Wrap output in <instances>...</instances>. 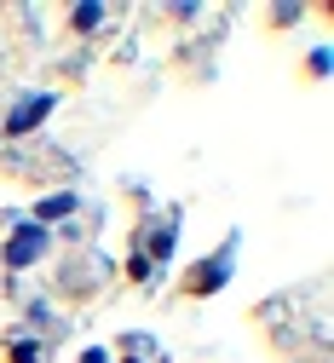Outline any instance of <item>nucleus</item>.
Segmentation results:
<instances>
[{
	"label": "nucleus",
	"instance_id": "1",
	"mask_svg": "<svg viewBox=\"0 0 334 363\" xmlns=\"http://www.w3.org/2000/svg\"><path fill=\"white\" fill-rule=\"evenodd\" d=\"M236 248H243V237L230 231L208 259H196V271H184V294H190V300H196V294H219V289L236 277Z\"/></svg>",
	"mask_w": 334,
	"mask_h": 363
},
{
	"label": "nucleus",
	"instance_id": "4",
	"mask_svg": "<svg viewBox=\"0 0 334 363\" xmlns=\"http://www.w3.org/2000/svg\"><path fill=\"white\" fill-rule=\"evenodd\" d=\"M75 208H81V196H75V191H52V196H40V202H35V213H29V219L52 231V225H58V219H69Z\"/></svg>",
	"mask_w": 334,
	"mask_h": 363
},
{
	"label": "nucleus",
	"instance_id": "6",
	"mask_svg": "<svg viewBox=\"0 0 334 363\" xmlns=\"http://www.w3.org/2000/svg\"><path fill=\"white\" fill-rule=\"evenodd\" d=\"M104 6H99V0H87V6H69V29L75 35H92V29H104Z\"/></svg>",
	"mask_w": 334,
	"mask_h": 363
},
{
	"label": "nucleus",
	"instance_id": "7",
	"mask_svg": "<svg viewBox=\"0 0 334 363\" xmlns=\"http://www.w3.org/2000/svg\"><path fill=\"white\" fill-rule=\"evenodd\" d=\"M75 363H116V357H110V352H104V346H87V352H81V357H75Z\"/></svg>",
	"mask_w": 334,
	"mask_h": 363
},
{
	"label": "nucleus",
	"instance_id": "3",
	"mask_svg": "<svg viewBox=\"0 0 334 363\" xmlns=\"http://www.w3.org/2000/svg\"><path fill=\"white\" fill-rule=\"evenodd\" d=\"M52 110H58V93H18V104L6 110L0 133H6V139H23V133H40L46 121H52Z\"/></svg>",
	"mask_w": 334,
	"mask_h": 363
},
{
	"label": "nucleus",
	"instance_id": "5",
	"mask_svg": "<svg viewBox=\"0 0 334 363\" xmlns=\"http://www.w3.org/2000/svg\"><path fill=\"white\" fill-rule=\"evenodd\" d=\"M6 363H46V346L35 335H12L6 340Z\"/></svg>",
	"mask_w": 334,
	"mask_h": 363
},
{
	"label": "nucleus",
	"instance_id": "2",
	"mask_svg": "<svg viewBox=\"0 0 334 363\" xmlns=\"http://www.w3.org/2000/svg\"><path fill=\"white\" fill-rule=\"evenodd\" d=\"M46 254H52V231L35 225V219H12V237H6V248H0L6 271H35Z\"/></svg>",
	"mask_w": 334,
	"mask_h": 363
}]
</instances>
